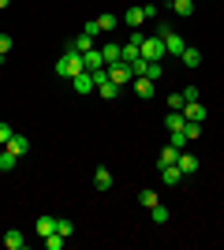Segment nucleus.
<instances>
[{"label":"nucleus","mask_w":224,"mask_h":250,"mask_svg":"<svg viewBox=\"0 0 224 250\" xmlns=\"http://www.w3.org/2000/svg\"><path fill=\"white\" fill-rule=\"evenodd\" d=\"M4 149H8V153H15V157H26V153H30V138L15 131V135L8 138V146H4Z\"/></svg>","instance_id":"obj_8"},{"label":"nucleus","mask_w":224,"mask_h":250,"mask_svg":"<svg viewBox=\"0 0 224 250\" xmlns=\"http://www.w3.org/2000/svg\"><path fill=\"white\" fill-rule=\"evenodd\" d=\"M97 94L105 97V101H116V97H120V86L112 83V79H108V83H101V86H97Z\"/></svg>","instance_id":"obj_21"},{"label":"nucleus","mask_w":224,"mask_h":250,"mask_svg":"<svg viewBox=\"0 0 224 250\" xmlns=\"http://www.w3.org/2000/svg\"><path fill=\"white\" fill-rule=\"evenodd\" d=\"M131 90H135V97H139V101H149V97L157 94V83H153V79H146V75H135V79H131Z\"/></svg>","instance_id":"obj_3"},{"label":"nucleus","mask_w":224,"mask_h":250,"mask_svg":"<svg viewBox=\"0 0 224 250\" xmlns=\"http://www.w3.org/2000/svg\"><path fill=\"white\" fill-rule=\"evenodd\" d=\"M71 90H75V94H94V90H97V83H94V71H79V75H75V79H71Z\"/></svg>","instance_id":"obj_5"},{"label":"nucleus","mask_w":224,"mask_h":250,"mask_svg":"<svg viewBox=\"0 0 224 250\" xmlns=\"http://www.w3.org/2000/svg\"><path fill=\"white\" fill-rule=\"evenodd\" d=\"M94 187H97V190H112V172H108L105 165L94 168Z\"/></svg>","instance_id":"obj_11"},{"label":"nucleus","mask_w":224,"mask_h":250,"mask_svg":"<svg viewBox=\"0 0 224 250\" xmlns=\"http://www.w3.org/2000/svg\"><path fill=\"white\" fill-rule=\"evenodd\" d=\"M105 71H108V79H112L116 86H131V79H135V71H131V63H108Z\"/></svg>","instance_id":"obj_4"},{"label":"nucleus","mask_w":224,"mask_h":250,"mask_svg":"<svg viewBox=\"0 0 224 250\" xmlns=\"http://www.w3.org/2000/svg\"><path fill=\"white\" fill-rule=\"evenodd\" d=\"M161 4H172V0H161Z\"/></svg>","instance_id":"obj_40"},{"label":"nucleus","mask_w":224,"mask_h":250,"mask_svg":"<svg viewBox=\"0 0 224 250\" xmlns=\"http://www.w3.org/2000/svg\"><path fill=\"white\" fill-rule=\"evenodd\" d=\"M97 26H101V34H105V30H116V15H112V11L97 15Z\"/></svg>","instance_id":"obj_27"},{"label":"nucleus","mask_w":224,"mask_h":250,"mask_svg":"<svg viewBox=\"0 0 224 250\" xmlns=\"http://www.w3.org/2000/svg\"><path fill=\"white\" fill-rule=\"evenodd\" d=\"M183 94H168V112H183Z\"/></svg>","instance_id":"obj_30"},{"label":"nucleus","mask_w":224,"mask_h":250,"mask_svg":"<svg viewBox=\"0 0 224 250\" xmlns=\"http://www.w3.org/2000/svg\"><path fill=\"white\" fill-rule=\"evenodd\" d=\"M183 135H187V142L202 138V124H198V120H187V124H183Z\"/></svg>","instance_id":"obj_24"},{"label":"nucleus","mask_w":224,"mask_h":250,"mask_svg":"<svg viewBox=\"0 0 224 250\" xmlns=\"http://www.w3.org/2000/svg\"><path fill=\"white\" fill-rule=\"evenodd\" d=\"M161 172V183H164V187H176V183H183V172H180V165H164V168H157Z\"/></svg>","instance_id":"obj_9"},{"label":"nucleus","mask_w":224,"mask_h":250,"mask_svg":"<svg viewBox=\"0 0 224 250\" xmlns=\"http://www.w3.org/2000/svg\"><path fill=\"white\" fill-rule=\"evenodd\" d=\"M120 49H123V63H135V60H142V49H139V45L123 42V45H120Z\"/></svg>","instance_id":"obj_22"},{"label":"nucleus","mask_w":224,"mask_h":250,"mask_svg":"<svg viewBox=\"0 0 224 250\" xmlns=\"http://www.w3.org/2000/svg\"><path fill=\"white\" fill-rule=\"evenodd\" d=\"M183 63H187V67H198V63H202V49H194V45H187V49H183V56H180Z\"/></svg>","instance_id":"obj_20"},{"label":"nucleus","mask_w":224,"mask_h":250,"mask_svg":"<svg viewBox=\"0 0 224 250\" xmlns=\"http://www.w3.org/2000/svg\"><path fill=\"white\" fill-rule=\"evenodd\" d=\"M0 63H4V56H0Z\"/></svg>","instance_id":"obj_41"},{"label":"nucleus","mask_w":224,"mask_h":250,"mask_svg":"<svg viewBox=\"0 0 224 250\" xmlns=\"http://www.w3.org/2000/svg\"><path fill=\"white\" fill-rule=\"evenodd\" d=\"M180 94H183V101H198V86H183Z\"/></svg>","instance_id":"obj_35"},{"label":"nucleus","mask_w":224,"mask_h":250,"mask_svg":"<svg viewBox=\"0 0 224 250\" xmlns=\"http://www.w3.org/2000/svg\"><path fill=\"white\" fill-rule=\"evenodd\" d=\"M176 165H180V172H183V176H194V172H198V157H194V153H187V149H183V153H180V161H176Z\"/></svg>","instance_id":"obj_13"},{"label":"nucleus","mask_w":224,"mask_h":250,"mask_svg":"<svg viewBox=\"0 0 224 250\" xmlns=\"http://www.w3.org/2000/svg\"><path fill=\"white\" fill-rule=\"evenodd\" d=\"M139 206H157V194H153V190H139Z\"/></svg>","instance_id":"obj_32"},{"label":"nucleus","mask_w":224,"mask_h":250,"mask_svg":"<svg viewBox=\"0 0 224 250\" xmlns=\"http://www.w3.org/2000/svg\"><path fill=\"white\" fill-rule=\"evenodd\" d=\"M4 247H8V250H22V247H26V239H22V231H19V228L4 231Z\"/></svg>","instance_id":"obj_18"},{"label":"nucleus","mask_w":224,"mask_h":250,"mask_svg":"<svg viewBox=\"0 0 224 250\" xmlns=\"http://www.w3.org/2000/svg\"><path fill=\"white\" fill-rule=\"evenodd\" d=\"M168 8L176 11V15H180V19H191V15H194V0H172Z\"/></svg>","instance_id":"obj_19"},{"label":"nucleus","mask_w":224,"mask_h":250,"mask_svg":"<svg viewBox=\"0 0 224 250\" xmlns=\"http://www.w3.org/2000/svg\"><path fill=\"white\" fill-rule=\"evenodd\" d=\"M11 52V34H0V56H8Z\"/></svg>","instance_id":"obj_36"},{"label":"nucleus","mask_w":224,"mask_h":250,"mask_svg":"<svg viewBox=\"0 0 224 250\" xmlns=\"http://www.w3.org/2000/svg\"><path fill=\"white\" fill-rule=\"evenodd\" d=\"M56 231H60V235H64V239H67V235H71V231H75V224H71V220H67V217H60V220H56Z\"/></svg>","instance_id":"obj_33"},{"label":"nucleus","mask_w":224,"mask_h":250,"mask_svg":"<svg viewBox=\"0 0 224 250\" xmlns=\"http://www.w3.org/2000/svg\"><path fill=\"white\" fill-rule=\"evenodd\" d=\"M183 49H187V42H183L176 30H168L164 34V56H172V60H180L183 56Z\"/></svg>","instance_id":"obj_7"},{"label":"nucleus","mask_w":224,"mask_h":250,"mask_svg":"<svg viewBox=\"0 0 224 250\" xmlns=\"http://www.w3.org/2000/svg\"><path fill=\"white\" fill-rule=\"evenodd\" d=\"M15 161H19V157L4 149V153H0V172H11V168H15Z\"/></svg>","instance_id":"obj_29"},{"label":"nucleus","mask_w":224,"mask_h":250,"mask_svg":"<svg viewBox=\"0 0 224 250\" xmlns=\"http://www.w3.org/2000/svg\"><path fill=\"white\" fill-rule=\"evenodd\" d=\"M79 71H86V67H82V52H75V49H64V56L56 60V75L71 83V79H75Z\"/></svg>","instance_id":"obj_1"},{"label":"nucleus","mask_w":224,"mask_h":250,"mask_svg":"<svg viewBox=\"0 0 224 250\" xmlns=\"http://www.w3.org/2000/svg\"><path fill=\"white\" fill-rule=\"evenodd\" d=\"M149 217H153V224H168V206H149Z\"/></svg>","instance_id":"obj_25"},{"label":"nucleus","mask_w":224,"mask_h":250,"mask_svg":"<svg viewBox=\"0 0 224 250\" xmlns=\"http://www.w3.org/2000/svg\"><path fill=\"white\" fill-rule=\"evenodd\" d=\"M101 56H105V67H108V63H123V49H120L116 42L101 45Z\"/></svg>","instance_id":"obj_12"},{"label":"nucleus","mask_w":224,"mask_h":250,"mask_svg":"<svg viewBox=\"0 0 224 250\" xmlns=\"http://www.w3.org/2000/svg\"><path fill=\"white\" fill-rule=\"evenodd\" d=\"M127 42H131V45H139V49H142V42H146V34H142V30H131V38H127Z\"/></svg>","instance_id":"obj_38"},{"label":"nucleus","mask_w":224,"mask_h":250,"mask_svg":"<svg viewBox=\"0 0 224 250\" xmlns=\"http://www.w3.org/2000/svg\"><path fill=\"white\" fill-rule=\"evenodd\" d=\"M34 228H38V235H41V239H45V235H53V231H56V217H49V213H45V217L34 220Z\"/></svg>","instance_id":"obj_16"},{"label":"nucleus","mask_w":224,"mask_h":250,"mask_svg":"<svg viewBox=\"0 0 224 250\" xmlns=\"http://www.w3.org/2000/svg\"><path fill=\"white\" fill-rule=\"evenodd\" d=\"M82 67L86 71H101V67H105V56H101V49H90V52H82Z\"/></svg>","instance_id":"obj_10"},{"label":"nucleus","mask_w":224,"mask_h":250,"mask_svg":"<svg viewBox=\"0 0 224 250\" xmlns=\"http://www.w3.org/2000/svg\"><path fill=\"white\" fill-rule=\"evenodd\" d=\"M180 153H183V149H176V146L168 142V146H164V149L157 153V168H164V165H176V161H180Z\"/></svg>","instance_id":"obj_14"},{"label":"nucleus","mask_w":224,"mask_h":250,"mask_svg":"<svg viewBox=\"0 0 224 250\" xmlns=\"http://www.w3.org/2000/svg\"><path fill=\"white\" fill-rule=\"evenodd\" d=\"M183 116L202 124V120H205V104H202V101H187V104H183Z\"/></svg>","instance_id":"obj_15"},{"label":"nucleus","mask_w":224,"mask_h":250,"mask_svg":"<svg viewBox=\"0 0 224 250\" xmlns=\"http://www.w3.org/2000/svg\"><path fill=\"white\" fill-rule=\"evenodd\" d=\"M153 15H157V8H153V4H139V8H127V11H123V22H127L131 30H139L142 22L153 19Z\"/></svg>","instance_id":"obj_2"},{"label":"nucleus","mask_w":224,"mask_h":250,"mask_svg":"<svg viewBox=\"0 0 224 250\" xmlns=\"http://www.w3.org/2000/svg\"><path fill=\"white\" fill-rule=\"evenodd\" d=\"M161 75H164V67H161V60H149V63H146V79H153V83H157Z\"/></svg>","instance_id":"obj_28"},{"label":"nucleus","mask_w":224,"mask_h":250,"mask_svg":"<svg viewBox=\"0 0 224 250\" xmlns=\"http://www.w3.org/2000/svg\"><path fill=\"white\" fill-rule=\"evenodd\" d=\"M142 56L146 60H164V42H161L157 34H149L146 42H142Z\"/></svg>","instance_id":"obj_6"},{"label":"nucleus","mask_w":224,"mask_h":250,"mask_svg":"<svg viewBox=\"0 0 224 250\" xmlns=\"http://www.w3.org/2000/svg\"><path fill=\"white\" fill-rule=\"evenodd\" d=\"M82 34H90V38H97V34H101V26H97V19H90V22H86V26H82Z\"/></svg>","instance_id":"obj_37"},{"label":"nucleus","mask_w":224,"mask_h":250,"mask_svg":"<svg viewBox=\"0 0 224 250\" xmlns=\"http://www.w3.org/2000/svg\"><path fill=\"white\" fill-rule=\"evenodd\" d=\"M11 135H15V127H11V124H0V146H8Z\"/></svg>","instance_id":"obj_34"},{"label":"nucleus","mask_w":224,"mask_h":250,"mask_svg":"<svg viewBox=\"0 0 224 250\" xmlns=\"http://www.w3.org/2000/svg\"><path fill=\"white\" fill-rule=\"evenodd\" d=\"M41 247H45V250H64V235H60V231H53V235H45V239H41Z\"/></svg>","instance_id":"obj_26"},{"label":"nucleus","mask_w":224,"mask_h":250,"mask_svg":"<svg viewBox=\"0 0 224 250\" xmlns=\"http://www.w3.org/2000/svg\"><path fill=\"white\" fill-rule=\"evenodd\" d=\"M183 124H187V116H183V112H168V116H164V127H168V131H183Z\"/></svg>","instance_id":"obj_23"},{"label":"nucleus","mask_w":224,"mask_h":250,"mask_svg":"<svg viewBox=\"0 0 224 250\" xmlns=\"http://www.w3.org/2000/svg\"><path fill=\"white\" fill-rule=\"evenodd\" d=\"M8 4H11V0H0V8H8Z\"/></svg>","instance_id":"obj_39"},{"label":"nucleus","mask_w":224,"mask_h":250,"mask_svg":"<svg viewBox=\"0 0 224 250\" xmlns=\"http://www.w3.org/2000/svg\"><path fill=\"white\" fill-rule=\"evenodd\" d=\"M168 135H172V146H176V149H187V146H191V142H187V135H183V131H168Z\"/></svg>","instance_id":"obj_31"},{"label":"nucleus","mask_w":224,"mask_h":250,"mask_svg":"<svg viewBox=\"0 0 224 250\" xmlns=\"http://www.w3.org/2000/svg\"><path fill=\"white\" fill-rule=\"evenodd\" d=\"M94 42H97V38H90V34H79V38H71V42H67V49H75V52H90V49H94Z\"/></svg>","instance_id":"obj_17"}]
</instances>
